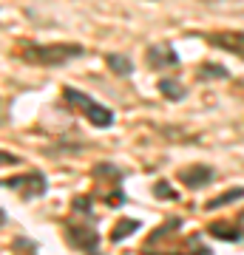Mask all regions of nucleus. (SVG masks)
<instances>
[{
  "instance_id": "1",
  "label": "nucleus",
  "mask_w": 244,
  "mask_h": 255,
  "mask_svg": "<svg viewBox=\"0 0 244 255\" xmlns=\"http://www.w3.org/2000/svg\"><path fill=\"white\" fill-rule=\"evenodd\" d=\"M14 57L26 65H40V68H60L82 57L80 43H20L14 48Z\"/></svg>"
},
{
  "instance_id": "2",
  "label": "nucleus",
  "mask_w": 244,
  "mask_h": 255,
  "mask_svg": "<svg viewBox=\"0 0 244 255\" xmlns=\"http://www.w3.org/2000/svg\"><path fill=\"white\" fill-rule=\"evenodd\" d=\"M63 100L71 105V108H77L82 114V117L88 119L94 128H111L114 125V111L105 108L102 102H97L94 97H88L85 91H80V88H63Z\"/></svg>"
},
{
  "instance_id": "3",
  "label": "nucleus",
  "mask_w": 244,
  "mask_h": 255,
  "mask_svg": "<svg viewBox=\"0 0 244 255\" xmlns=\"http://www.w3.org/2000/svg\"><path fill=\"white\" fill-rule=\"evenodd\" d=\"M0 187H9V190H20L23 199H40L48 187V179L43 173H23V176H14V179H6V182H0Z\"/></svg>"
},
{
  "instance_id": "4",
  "label": "nucleus",
  "mask_w": 244,
  "mask_h": 255,
  "mask_svg": "<svg viewBox=\"0 0 244 255\" xmlns=\"http://www.w3.org/2000/svg\"><path fill=\"white\" fill-rule=\"evenodd\" d=\"M205 40H208V46L244 60V31H236V28H230V31H210V34H205Z\"/></svg>"
},
{
  "instance_id": "5",
  "label": "nucleus",
  "mask_w": 244,
  "mask_h": 255,
  "mask_svg": "<svg viewBox=\"0 0 244 255\" xmlns=\"http://www.w3.org/2000/svg\"><path fill=\"white\" fill-rule=\"evenodd\" d=\"M145 60H148V68L154 71H165V68H176L179 65V54L173 51L171 43H156L145 51Z\"/></svg>"
},
{
  "instance_id": "6",
  "label": "nucleus",
  "mask_w": 244,
  "mask_h": 255,
  "mask_svg": "<svg viewBox=\"0 0 244 255\" xmlns=\"http://www.w3.org/2000/svg\"><path fill=\"white\" fill-rule=\"evenodd\" d=\"M179 182L190 190H199L205 184L213 182V170H210L208 164H190V167H182L179 170Z\"/></svg>"
},
{
  "instance_id": "7",
  "label": "nucleus",
  "mask_w": 244,
  "mask_h": 255,
  "mask_svg": "<svg viewBox=\"0 0 244 255\" xmlns=\"http://www.w3.org/2000/svg\"><path fill=\"white\" fill-rule=\"evenodd\" d=\"M97 241H100V236H97L94 227H71L68 230V244H71L74 250L91 253V250H97Z\"/></svg>"
},
{
  "instance_id": "8",
  "label": "nucleus",
  "mask_w": 244,
  "mask_h": 255,
  "mask_svg": "<svg viewBox=\"0 0 244 255\" xmlns=\"http://www.w3.org/2000/svg\"><path fill=\"white\" fill-rule=\"evenodd\" d=\"M105 65H108L117 77H131V74H134V63H131L125 54H105Z\"/></svg>"
},
{
  "instance_id": "9",
  "label": "nucleus",
  "mask_w": 244,
  "mask_h": 255,
  "mask_svg": "<svg viewBox=\"0 0 244 255\" xmlns=\"http://www.w3.org/2000/svg\"><path fill=\"white\" fill-rule=\"evenodd\" d=\"M242 199H244V187H230V190L219 193L216 199H210L205 204V210H219V207H225V204H233V201H242Z\"/></svg>"
},
{
  "instance_id": "10",
  "label": "nucleus",
  "mask_w": 244,
  "mask_h": 255,
  "mask_svg": "<svg viewBox=\"0 0 244 255\" xmlns=\"http://www.w3.org/2000/svg\"><path fill=\"white\" fill-rule=\"evenodd\" d=\"M208 233L222 238V241H239V238H242V230L236 227V224H225V221H213L208 227Z\"/></svg>"
},
{
  "instance_id": "11",
  "label": "nucleus",
  "mask_w": 244,
  "mask_h": 255,
  "mask_svg": "<svg viewBox=\"0 0 244 255\" xmlns=\"http://www.w3.org/2000/svg\"><path fill=\"white\" fill-rule=\"evenodd\" d=\"M136 230H139V221L136 219H119L117 227L111 230V241H114V244H117V241H125V238L131 236V233H136Z\"/></svg>"
},
{
  "instance_id": "12",
  "label": "nucleus",
  "mask_w": 244,
  "mask_h": 255,
  "mask_svg": "<svg viewBox=\"0 0 244 255\" xmlns=\"http://www.w3.org/2000/svg\"><path fill=\"white\" fill-rule=\"evenodd\" d=\"M159 94L162 97H168V100H185V85H179L176 80H162L159 82Z\"/></svg>"
},
{
  "instance_id": "13",
  "label": "nucleus",
  "mask_w": 244,
  "mask_h": 255,
  "mask_svg": "<svg viewBox=\"0 0 244 255\" xmlns=\"http://www.w3.org/2000/svg\"><path fill=\"white\" fill-rule=\"evenodd\" d=\"M156 193H159V199H176V193L171 190V187H168V184L165 182H156V187H154Z\"/></svg>"
},
{
  "instance_id": "14",
  "label": "nucleus",
  "mask_w": 244,
  "mask_h": 255,
  "mask_svg": "<svg viewBox=\"0 0 244 255\" xmlns=\"http://www.w3.org/2000/svg\"><path fill=\"white\" fill-rule=\"evenodd\" d=\"M205 74H213V77H227V71H225V68H219V65H210V68H208V65H202L199 77H205Z\"/></svg>"
},
{
  "instance_id": "15",
  "label": "nucleus",
  "mask_w": 244,
  "mask_h": 255,
  "mask_svg": "<svg viewBox=\"0 0 244 255\" xmlns=\"http://www.w3.org/2000/svg\"><path fill=\"white\" fill-rule=\"evenodd\" d=\"M3 164H20V156L9 153V150H0V167Z\"/></svg>"
},
{
  "instance_id": "16",
  "label": "nucleus",
  "mask_w": 244,
  "mask_h": 255,
  "mask_svg": "<svg viewBox=\"0 0 244 255\" xmlns=\"http://www.w3.org/2000/svg\"><path fill=\"white\" fill-rule=\"evenodd\" d=\"M74 210L88 216V213H91V199H77V201H74Z\"/></svg>"
},
{
  "instance_id": "17",
  "label": "nucleus",
  "mask_w": 244,
  "mask_h": 255,
  "mask_svg": "<svg viewBox=\"0 0 244 255\" xmlns=\"http://www.w3.org/2000/svg\"><path fill=\"white\" fill-rule=\"evenodd\" d=\"M239 219H242V221H244V213H242V216H239Z\"/></svg>"
}]
</instances>
